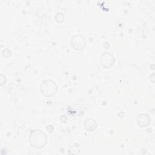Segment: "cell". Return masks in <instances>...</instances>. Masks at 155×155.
Masks as SVG:
<instances>
[{"mask_svg": "<svg viewBox=\"0 0 155 155\" xmlns=\"http://www.w3.org/2000/svg\"><path fill=\"white\" fill-rule=\"evenodd\" d=\"M47 134L41 130H33L30 133L29 142L31 146L35 148H42L47 143Z\"/></svg>", "mask_w": 155, "mask_h": 155, "instance_id": "cell-1", "label": "cell"}, {"mask_svg": "<svg viewBox=\"0 0 155 155\" xmlns=\"http://www.w3.org/2000/svg\"><path fill=\"white\" fill-rule=\"evenodd\" d=\"M41 93L45 97H53L58 91V86L52 79H45L43 81L40 85Z\"/></svg>", "mask_w": 155, "mask_h": 155, "instance_id": "cell-2", "label": "cell"}, {"mask_svg": "<svg viewBox=\"0 0 155 155\" xmlns=\"http://www.w3.org/2000/svg\"><path fill=\"white\" fill-rule=\"evenodd\" d=\"M70 44L75 50H81L85 48L87 44V41L84 36L77 34L73 36L70 39Z\"/></svg>", "mask_w": 155, "mask_h": 155, "instance_id": "cell-3", "label": "cell"}, {"mask_svg": "<svg viewBox=\"0 0 155 155\" xmlns=\"http://www.w3.org/2000/svg\"><path fill=\"white\" fill-rule=\"evenodd\" d=\"M99 62L101 66L104 68H110L114 65L115 59L111 53L109 52H105L100 56Z\"/></svg>", "mask_w": 155, "mask_h": 155, "instance_id": "cell-4", "label": "cell"}, {"mask_svg": "<svg viewBox=\"0 0 155 155\" xmlns=\"http://www.w3.org/2000/svg\"><path fill=\"white\" fill-rule=\"evenodd\" d=\"M83 126L85 130L88 132H92L94 131L97 126L96 120L93 117H88L85 119Z\"/></svg>", "mask_w": 155, "mask_h": 155, "instance_id": "cell-5", "label": "cell"}, {"mask_svg": "<svg viewBox=\"0 0 155 155\" xmlns=\"http://www.w3.org/2000/svg\"><path fill=\"white\" fill-rule=\"evenodd\" d=\"M136 121L139 127H146L150 124L151 119L147 114L142 113L138 114Z\"/></svg>", "mask_w": 155, "mask_h": 155, "instance_id": "cell-6", "label": "cell"}, {"mask_svg": "<svg viewBox=\"0 0 155 155\" xmlns=\"http://www.w3.org/2000/svg\"><path fill=\"white\" fill-rule=\"evenodd\" d=\"M55 20L58 23H62L64 21V15L61 12H58L55 15Z\"/></svg>", "mask_w": 155, "mask_h": 155, "instance_id": "cell-7", "label": "cell"}, {"mask_svg": "<svg viewBox=\"0 0 155 155\" xmlns=\"http://www.w3.org/2000/svg\"><path fill=\"white\" fill-rule=\"evenodd\" d=\"M7 82V78L6 76L3 74H1L0 75V85L2 86L4 85Z\"/></svg>", "mask_w": 155, "mask_h": 155, "instance_id": "cell-8", "label": "cell"}, {"mask_svg": "<svg viewBox=\"0 0 155 155\" xmlns=\"http://www.w3.org/2000/svg\"><path fill=\"white\" fill-rule=\"evenodd\" d=\"M2 55L5 58H8L11 55V51L9 49H4L2 50Z\"/></svg>", "mask_w": 155, "mask_h": 155, "instance_id": "cell-9", "label": "cell"}, {"mask_svg": "<svg viewBox=\"0 0 155 155\" xmlns=\"http://www.w3.org/2000/svg\"><path fill=\"white\" fill-rule=\"evenodd\" d=\"M46 129H47V130L48 132L51 133V132H53V130H54V127H53L52 125H47V126Z\"/></svg>", "mask_w": 155, "mask_h": 155, "instance_id": "cell-10", "label": "cell"}, {"mask_svg": "<svg viewBox=\"0 0 155 155\" xmlns=\"http://www.w3.org/2000/svg\"><path fill=\"white\" fill-rule=\"evenodd\" d=\"M60 117H61V118H62V119H59L60 121H61V122H62V123H65V122H67V116H66L65 115H61V116H60Z\"/></svg>", "mask_w": 155, "mask_h": 155, "instance_id": "cell-11", "label": "cell"}]
</instances>
